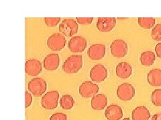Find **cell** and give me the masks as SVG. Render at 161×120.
Returning a JSON list of instances; mask_svg holds the SVG:
<instances>
[{
	"instance_id": "cell-21",
	"label": "cell",
	"mask_w": 161,
	"mask_h": 120,
	"mask_svg": "<svg viewBox=\"0 0 161 120\" xmlns=\"http://www.w3.org/2000/svg\"><path fill=\"white\" fill-rule=\"evenodd\" d=\"M75 104V100L72 96H69V95H64L60 98V105L64 110H69L72 109L74 106Z\"/></svg>"
},
{
	"instance_id": "cell-9",
	"label": "cell",
	"mask_w": 161,
	"mask_h": 120,
	"mask_svg": "<svg viewBox=\"0 0 161 120\" xmlns=\"http://www.w3.org/2000/svg\"><path fill=\"white\" fill-rule=\"evenodd\" d=\"M108 69L102 64L94 66L90 71V78L94 82H102L108 78Z\"/></svg>"
},
{
	"instance_id": "cell-23",
	"label": "cell",
	"mask_w": 161,
	"mask_h": 120,
	"mask_svg": "<svg viewBox=\"0 0 161 120\" xmlns=\"http://www.w3.org/2000/svg\"><path fill=\"white\" fill-rule=\"evenodd\" d=\"M153 103L156 106H161V89H155L151 96Z\"/></svg>"
},
{
	"instance_id": "cell-24",
	"label": "cell",
	"mask_w": 161,
	"mask_h": 120,
	"mask_svg": "<svg viewBox=\"0 0 161 120\" xmlns=\"http://www.w3.org/2000/svg\"><path fill=\"white\" fill-rule=\"evenodd\" d=\"M152 38L157 42H161V23H158L153 28L151 33Z\"/></svg>"
},
{
	"instance_id": "cell-14",
	"label": "cell",
	"mask_w": 161,
	"mask_h": 120,
	"mask_svg": "<svg viewBox=\"0 0 161 120\" xmlns=\"http://www.w3.org/2000/svg\"><path fill=\"white\" fill-rule=\"evenodd\" d=\"M60 58L57 53H50L44 58L43 61L44 68L48 71H54L60 65Z\"/></svg>"
},
{
	"instance_id": "cell-1",
	"label": "cell",
	"mask_w": 161,
	"mask_h": 120,
	"mask_svg": "<svg viewBox=\"0 0 161 120\" xmlns=\"http://www.w3.org/2000/svg\"><path fill=\"white\" fill-rule=\"evenodd\" d=\"M83 66V57L79 55H75L69 57L63 65V71L67 73H76Z\"/></svg>"
},
{
	"instance_id": "cell-6",
	"label": "cell",
	"mask_w": 161,
	"mask_h": 120,
	"mask_svg": "<svg viewBox=\"0 0 161 120\" xmlns=\"http://www.w3.org/2000/svg\"><path fill=\"white\" fill-rule=\"evenodd\" d=\"M67 43V39L63 35L56 33L50 36L47 39L48 47L53 51H60L63 49Z\"/></svg>"
},
{
	"instance_id": "cell-7",
	"label": "cell",
	"mask_w": 161,
	"mask_h": 120,
	"mask_svg": "<svg viewBox=\"0 0 161 120\" xmlns=\"http://www.w3.org/2000/svg\"><path fill=\"white\" fill-rule=\"evenodd\" d=\"M112 56L117 58H124L128 53V44L122 39H115L110 46Z\"/></svg>"
},
{
	"instance_id": "cell-19",
	"label": "cell",
	"mask_w": 161,
	"mask_h": 120,
	"mask_svg": "<svg viewBox=\"0 0 161 120\" xmlns=\"http://www.w3.org/2000/svg\"><path fill=\"white\" fill-rule=\"evenodd\" d=\"M150 118V113L149 110L143 106L136 108L132 113L133 120H148Z\"/></svg>"
},
{
	"instance_id": "cell-3",
	"label": "cell",
	"mask_w": 161,
	"mask_h": 120,
	"mask_svg": "<svg viewBox=\"0 0 161 120\" xmlns=\"http://www.w3.org/2000/svg\"><path fill=\"white\" fill-rule=\"evenodd\" d=\"M59 32L66 36H73L78 32V24L71 18L64 19L59 26Z\"/></svg>"
},
{
	"instance_id": "cell-15",
	"label": "cell",
	"mask_w": 161,
	"mask_h": 120,
	"mask_svg": "<svg viewBox=\"0 0 161 120\" xmlns=\"http://www.w3.org/2000/svg\"><path fill=\"white\" fill-rule=\"evenodd\" d=\"M105 116L108 120H120L123 117L122 109L118 105H110L105 109Z\"/></svg>"
},
{
	"instance_id": "cell-31",
	"label": "cell",
	"mask_w": 161,
	"mask_h": 120,
	"mask_svg": "<svg viewBox=\"0 0 161 120\" xmlns=\"http://www.w3.org/2000/svg\"><path fill=\"white\" fill-rule=\"evenodd\" d=\"M123 120H130V118H124Z\"/></svg>"
},
{
	"instance_id": "cell-25",
	"label": "cell",
	"mask_w": 161,
	"mask_h": 120,
	"mask_svg": "<svg viewBox=\"0 0 161 120\" xmlns=\"http://www.w3.org/2000/svg\"><path fill=\"white\" fill-rule=\"evenodd\" d=\"M44 22L48 27H55L60 21V18H44Z\"/></svg>"
},
{
	"instance_id": "cell-17",
	"label": "cell",
	"mask_w": 161,
	"mask_h": 120,
	"mask_svg": "<svg viewBox=\"0 0 161 120\" xmlns=\"http://www.w3.org/2000/svg\"><path fill=\"white\" fill-rule=\"evenodd\" d=\"M108 98L103 94H97L96 96L92 98V108L94 110L100 111L103 110L108 105Z\"/></svg>"
},
{
	"instance_id": "cell-22",
	"label": "cell",
	"mask_w": 161,
	"mask_h": 120,
	"mask_svg": "<svg viewBox=\"0 0 161 120\" xmlns=\"http://www.w3.org/2000/svg\"><path fill=\"white\" fill-rule=\"evenodd\" d=\"M139 26L144 29H150L155 26L156 19L153 18H138Z\"/></svg>"
},
{
	"instance_id": "cell-8",
	"label": "cell",
	"mask_w": 161,
	"mask_h": 120,
	"mask_svg": "<svg viewBox=\"0 0 161 120\" xmlns=\"http://www.w3.org/2000/svg\"><path fill=\"white\" fill-rule=\"evenodd\" d=\"M79 91L81 97L84 98H90L96 96L99 91V88L97 84L87 81L80 84Z\"/></svg>"
},
{
	"instance_id": "cell-29",
	"label": "cell",
	"mask_w": 161,
	"mask_h": 120,
	"mask_svg": "<svg viewBox=\"0 0 161 120\" xmlns=\"http://www.w3.org/2000/svg\"><path fill=\"white\" fill-rule=\"evenodd\" d=\"M155 52L157 57L161 59V42L157 44V46L155 47Z\"/></svg>"
},
{
	"instance_id": "cell-30",
	"label": "cell",
	"mask_w": 161,
	"mask_h": 120,
	"mask_svg": "<svg viewBox=\"0 0 161 120\" xmlns=\"http://www.w3.org/2000/svg\"><path fill=\"white\" fill-rule=\"evenodd\" d=\"M152 120H161V113H158L153 115Z\"/></svg>"
},
{
	"instance_id": "cell-2",
	"label": "cell",
	"mask_w": 161,
	"mask_h": 120,
	"mask_svg": "<svg viewBox=\"0 0 161 120\" xmlns=\"http://www.w3.org/2000/svg\"><path fill=\"white\" fill-rule=\"evenodd\" d=\"M28 88L33 96L40 97L47 91V83L42 78H35L29 82Z\"/></svg>"
},
{
	"instance_id": "cell-13",
	"label": "cell",
	"mask_w": 161,
	"mask_h": 120,
	"mask_svg": "<svg viewBox=\"0 0 161 120\" xmlns=\"http://www.w3.org/2000/svg\"><path fill=\"white\" fill-rule=\"evenodd\" d=\"M116 24L115 18H99L96 23L97 28L102 32H109L114 28Z\"/></svg>"
},
{
	"instance_id": "cell-4",
	"label": "cell",
	"mask_w": 161,
	"mask_h": 120,
	"mask_svg": "<svg viewBox=\"0 0 161 120\" xmlns=\"http://www.w3.org/2000/svg\"><path fill=\"white\" fill-rule=\"evenodd\" d=\"M117 96L123 102H128L132 99L135 95V89L132 84L124 83L117 88Z\"/></svg>"
},
{
	"instance_id": "cell-10",
	"label": "cell",
	"mask_w": 161,
	"mask_h": 120,
	"mask_svg": "<svg viewBox=\"0 0 161 120\" xmlns=\"http://www.w3.org/2000/svg\"><path fill=\"white\" fill-rule=\"evenodd\" d=\"M86 48L87 40L83 36H73L69 42V48L71 52H83Z\"/></svg>"
},
{
	"instance_id": "cell-28",
	"label": "cell",
	"mask_w": 161,
	"mask_h": 120,
	"mask_svg": "<svg viewBox=\"0 0 161 120\" xmlns=\"http://www.w3.org/2000/svg\"><path fill=\"white\" fill-rule=\"evenodd\" d=\"M32 103V96L28 91L25 92V108H28Z\"/></svg>"
},
{
	"instance_id": "cell-16",
	"label": "cell",
	"mask_w": 161,
	"mask_h": 120,
	"mask_svg": "<svg viewBox=\"0 0 161 120\" xmlns=\"http://www.w3.org/2000/svg\"><path fill=\"white\" fill-rule=\"evenodd\" d=\"M115 72L119 78L125 79L131 76L132 73V68L126 62H120L117 65Z\"/></svg>"
},
{
	"instance_id": "cell-27",
	"label": "cell",
	"mask_w": 161,
	"mask_h": 120,
	"mask_svg": "<svg viewBox=\"0 0 161 120\" xmlns=\"http://www.w3.org/2000/svg\"><path fill=\"white\" fill-rule=\"evenodd\" d=\"M77 22L81 25L91 24L93 21V18H77Z\"/></svg>"
},
{
	"instance_id": "cell-5",
	"label": "cell",
	"mask_w": 161,
	"mask_h": 120,
	"mask_svg": "<svg viewBox=\"0 0 161 120\" xmlns=\"http://www.w3.org/2000/svg\"><path fill=\"white\" fill-rule=\"evenodd\" d=\"M59 93L58 91H50L42 98V106L46 109H54L58 106Z\"/></svg>"
},
{
	"instance_id": "cell-18",
	"label": "cell",
	"mask_w": 161,
	"mask_h": 120,
	"mask_svg": "<svg viewBox=\"0 0 161 120\" xmlns=\"http://www.w3.org/2000/svg\"><path fill=\"white\" fill-rule=\"evenodd\" d=\"M147 81L152 86H161V69L158 68L151 69L147 75Z\"/></svg>"
},
{
	"instance_id": "cell-11",
	"label": "cell",
	"mask_w": 161,
	"mask_h": 120,
	"mask_svg": "<svg viewBox=\"0 0 161 120\" xmlns=\"http://www.w3.org/2000/svg\"><path fill=\"white\" fill-rule=\"evenodd\" d=\"M42 65L36 59H28L25 63V72L30 76H36L42 72Z\"/></svg>"
},
{
	"instance_id": "cell-26",
	"label": "cell",
	"mask_w": 161,
	"mask_h": 120,
	"mask_svg": "<svg viewBox=\"0 0 161 120\" xmlns=\"http://www.w3.org/2000/svg\"><path fill=\"white\" fill-rule=\"evenodd\" d=\"M50 120H67V116L63 113H55L50 116Z\"/></svg>"
},
{
	"instance_id": "cell-12",
	"label": "cell",
	"mask_w": 161,
	"mask_h": 120,
	"mask_svg": "<svg viewBox=\"0 0 161 120\" xmlns=\"http://www.w3.org/2000/svg\"><path fill=\"white\" fill-rule=\"evenodd\" d=\"M105 50L106 48L105 45L101 43L93 44L88 49V56L92 60H100L105 56Z\"/></svg>"
},
{
	"instance_id": "cell-20",
	"label": "cell",
	"mask_w": 161,
	"mask_h": 120,
	"mask_svg": "<svg viewBox=\"0 0 161 120\" xmlns=\"http://www.w3.org/2000/svg\"><path fill=\"white\" fill-rule=\"evenodd\" d=\"M156 60V55L152 51H145L141 53L140 61L144 66H150L153 65Z\"/></svg>"
}]
</instances>
